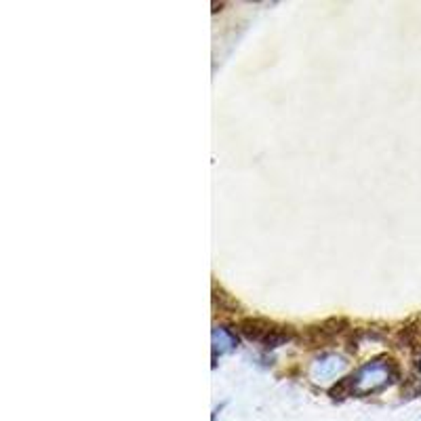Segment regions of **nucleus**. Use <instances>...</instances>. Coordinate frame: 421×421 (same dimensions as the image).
Segmentation results:
<instances>
[{
	"label": "nucleus",
	"instance_id": "1",
	"mask_svg": "<svg viewBox=\"0 0 421 421\" xmlns=\"http://www.w3.org/2000/svg\"><path fill=\"white\" fill-rule=\"evenodd\" d=\"M400 377V369L394 358L390 356H379L362 367H358L350 375V385H352V396H367V394H377L392 385Z\"/></svg>",
	"mask_w": 421,
	"mask_h": 421
},
{
	"label": "nucleus",
	"instance_id": "2",
	"mask_svg": "<svg viewBox=\"0 0 421 421\" xmlns=\"http://www.w3.org/2000/svg\"><path fill=\"white\" fill-rule=\"evenodd\" d=\"M348 362L344 356L337 354H323L321 358H316L309 367V379L314 383H329L331 379L339 377L346 371Z\"/></svg>",
	"mask_w": 421,
	"mask_h": 421
},
{
	"label": "nucleus",
	"instance_id": "3",
	"mask_svg": "<svg viewBox=\"0 0 421 421\" xmlns=\"http://www.w3.org/2000/svg\"><path fill=\"white\" fill-rule=\"evenodd\" d=\"M278 325L266 321V319H243L238 323V331L249 339V342H255V344H261L266 346L272 335L276 333Z\"/></svg>",
	"mask_w": 421,
	"mask_h": 421
},
{
	"label": "nucleus",
	"instance_id": "4",
	"mask_svg": "<svg viewBox=\"0 0 421 421\" xmlns=\"http://www.w3.org/2000/svg\"><path fill=\"white\" fill-rule=\"evenodd\" d=\"M210 337H213V356L217 358V354H228L232 350L238 348V337L236 333L226 327V325H215L213 327V333H210Z\"/></svg>",
	"mask_w": 421,
	"mask_h": 421
}]
</instances>
